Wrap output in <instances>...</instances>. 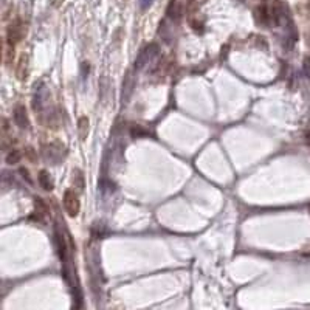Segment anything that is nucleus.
<instances>
[{
	"mask_svg": "<svg viewBox=\"0 0 310 310\" xmlns=\"http://www.w3.org/2000/svg\"><path fill=\"white\" fill-rule=\"evenodd\" d=\"M134 89H135V73H134V70H128L123 79V90H121V101L124 104L129 103L131 96L134 93Z\"/></svg>",
	"mask_w": 310,
	"mask_h": 310,
	"instance_id": "nucleus-5",
	"label": "nucleus"
},
{
	"mask_svg": "<svg viewBox=\"0 0 310 310\" xmlns=\"http://www.w3.org/2000/svg\"><path fill=\"white\" fill-rule=\"evenodd\" d=\"M73 185L78 186V191L81 192L84 189V175L79 169H75L73 171Z\"/></svg>",
	"mask_w": 310,
	"mask_h": 310,
	"instance_id": "nucleus-11",
	"label": "nucleus"
},
{
	"mask_svg": "<svg viewBox=\"0 0 310 310\" xmlns=\"http://www.w3.org/2000/svg\"><path fill=\"white\" fill-rule=\"evenodd\" d=\"M26 65H28V59L25 58V54L22 56V59L19 62V70H17V78L20 81L26 79V75H28V70H26Z\"/></svg>",
	"mask_w": 310,
	"mask_h": 310,
	"instance_id": "nucleus-9",
	"label": "nucleus"
},
{
	"mask_svg": "<svg viewBox=\"0 0 310 310\" xmlns=\"http://www.w3.org/2000/svg\"><path fill=\"white\" fill-rule=\"evenodd\" d=\"M158 54V45L157 44H149L145 48H142V51L138 53L137 59H135V70H142L146 65H149Z\"/></svg>",
	"mask_w": 310,
	"mask_h": 310,
	"instance_id": "nucleus-2",
	"label": "nucleus"
},
{
	"mask_svg": "<svg viewBox=\"0 0 310 310\" xmlns=\"http://www.w3.org/2000/svg\"><path fill=\"white\" fill-rule=\"evenodd\" d=\"M20 158H22L20 151L12 149V151H9V154L6 155V163H8V164H17V163L20 161Z\"/></svg>",
	"mask_w": 310,
	"mask_h": 310,
	"instance_id": "nucleus-10",
	"label": "nucleus"
},
{
	"mask_svg": "<svg viewBox=\"0 0 310 310\" xmlns=\"http://www.w3.org/2000/svg\"><path fill=\"white\" fill-rule=\"evenodd\" d=\"M26 34V26L22 23L20 19H16L14 22H11V25L8 26L6 31V44H8V53L11 54L14 51V47H16L17 42H20L23 39V36Z\"/></svg>",
	"mask_w": 310,
	"mask_h": 310,
	"instance_id": "nucleus-1",
	"label": "nucleus"
},
{
	"mask_svg": "<svg viewBox=\"0 0 310 310\" xmlns=\"http://www.w3.org/2000/svg\"><path fill=\"white\" fill-rule=\"evenodd\" d=\"M152 2H154V0H140V8L145 11V9H148L152 5Z\"/></svg>",
	"mask_w": 310,
	"mask_h": 310,
	"instance_id": "nucleus-14",
	"label": "nucleus"
},
{
	"mask_svg": "<svg viewBox=\"0 0 310 310\" xmlns=\"http://www.w3.org/2000/svg\"><path fill=\"white\" fill-rule=\"evenodd\" d=\"M20 174H22L23 180H26V181H28V183H30V185H31V183H33V180L30 178V172H28V169L22 167V169H20Z\"/></svg>",
	"mask_w": 310,
	"mask_h": 310,
	"instance_id": "nucleus-13",
	"label": "nucleus"
},
{
	"mask_svg": "<svg viewBox=\"0 0 310 310\" xmlns=\"http://www.w3.org/2000/svg\"><path fill=\"white\" fill-rule=\"evenodd\" d=\"M12 114H14V123H16V126L19 129H28L30 128V120H28L25 106H20V104L16 106Z\"/></svg>",
	"mask_w": 310,
	"mask_h": 310,
	"instance_id": "nucleus-6",
	"label": "nucleus"
},
{
	"mask_svg": "<svg viewBox=\"0 0 310 310\" xmlns=\"http://www.w3.org/2000/svg\"><path fill=\"white\" fill-rule=\"evenodd\" d=\"M309 2H310V0H309Z\"/></svg>",
	"mask_w": 310,
	"mask_h": 310,
	"instance_id": "nucleus-16",
	"label": "nucleus"
},
{
	"mask_svg": "<svg viewBox=\"0 0 310 310\" xmlns=\"http://www.w3.org/2000/svg\"><path fill=\"white\" fill-rule=\"evenodd\" d=\"M303 70H304V75L306 76H310V58H304V64H303Z\"/></svg>",
	"mask_w": 310,
	"mask_h": 310,
	"instance_id": "nucleus-12",
	"label": "nucleus"
},
{
	"mask_svg": "<svg viewBox=\"0 0 310 310\" xmlns=\"http://www.w3.org/2000/svg\"><path fill=\"white\" fill-rule=\"evenodd\" d=\"M307 45L310 47V34H307Z\"/></svg>",
	"mask_w": 310,
	"mask_h": 310,
	"instance_id": "nucleus-15",
	"label": "nucleus"
},
{
	"mask_svg": "<svg viewBox=\"0 0 310 310\" xmlns=\"http://www.w3.org/2000/svg\"><path fill=\"white\" fill-rule=\"evenodd\" d=\"M42 158L48 164H59L64 158V148L58 143L42 146Z\"/></svg>",
	"mask_w": 310,
	"mask_h": 310,
	"instance_id": "nucleus-3",
	"label": "nucleus"
},
{
	"mask_svg": "<svg viewBox=\"0 0 310 310\" xmlns=\"http://www.w3.org/2000/svg\"><path fill=\"white\" fill-rule=\"evenodd\" d=\"M37 181H39V185L42 189H45V191H51L54 188L53 185V180L50 177V174L47 171H40L39 175H37Z\"/></svg>",
	"mask_w": 310,
	"mask_h": 310,
	"instance_id": "nucleus-7",
	"label": "nucleus"
},
{
	"mask_svg": "<svg viewBox=\"0 0 310 310\" xmlns=\"http://www.w3.org/2000/svg\"><path fill=\"white\" fill-rule=\"evenodd\" d=\"M62 203H64L65 213H67L70 217H76V216L79 214L81 203H79V199H78V194H76V192L70 191V189L65 191V192H64Z\"/></svg>",
	"mask_w": 310,
	"mask_h": 310,
	"instance_id": "nucleus-4",
	"label": "nucleus"
},
{
	"mask_svg": "<svg viewBox=\"0 0 310 310\" xmlns=\"http://www.w3.org/2000/svg\"><path fill=\"white\" fill-rule=\"evenodd\" d=\"M89 118L87 117H81L79 121H78V134H79V138L81 142H84V140L87 138L89 135Z\"/></svg>",
	"mask_w": 310,
	"mask_h": 310,
	"instance_id": "nucleus-8",
	"label": "nucleus"
}]
</instances>
